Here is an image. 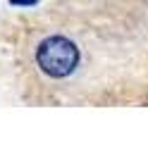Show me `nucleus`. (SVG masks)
Instances as JSON below:
<instances>
[{
  "instance_id": "obj_1",
  "label": "nucleus",
  "mask_w": 148,
  "mask_h": 143,
  "mask_svg": "<svg viewBox=\"0 0 148 143\" xmlns=\"http://www.w3.org/2000/svg\"><path fill=\"white\" fill-rule=\"evenodd\" d=\"M36 64L53 79H64L79 64V48L64 36H50L36 50Z\"/></svg>"
},
{
  "instance_id": "obj_2",
  "label": "nucleus",
  "mask_w": 148,
  "mask_h": 143,
  "mask_svg": "<svg viewBox=\"0 0 148 143\" xmlns=\"http://www.w3.org/2000/svg\"><path fill=\"white\" fill-rule=\"evenodd\" d=\"M12 5H17V7H26V5H36L38 0H10Z\"/></svg>"
}]
</instances>
